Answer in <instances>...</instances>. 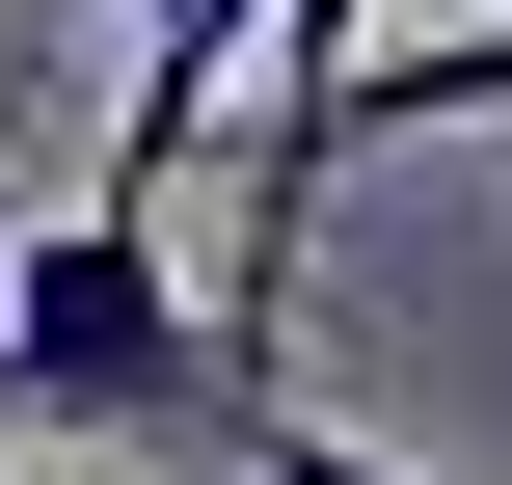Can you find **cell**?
I'll use <instances>...</instances> for the list:
<instances>
[{
	"label": "cell",
	"instance_id": "1",
	"mask_svg": "<svg viewBox=\"0 0 512 485\" xmlns=\"http://www.w3.org/2000/svg\"><path fill=\"white\" fill-rule=\"evenodd\" d=\"M243 405H297V351L216 324V270L135 189L0 243V432H54V459H243Z\"/></svg>",
	"mask_w": 512,
	"mask_h": 485
},
{
	"label": "cell",
	"instance_id": "2",
	"mask_svg": "<svg viewBox=\"0 0 512 485\" xmlns=\"http://www.w3.org/2000/svg\"><path fill=\"white\" fill-rule=\"evenodd\" d=\"M378 54V0H270V162H243V270L216 324H297V216H324V81Z\"/></svg>",
	"mask_w": 512,
	"mask_h": 485
},
{
	"label": "cell",
	"instance_id": "3",
	"mask_svg": "<svg viewBox=\"0 0 512 485\" xmlns=\"http://www.w3.org/2000/svg\"><path fill=\"white\" fill-rule=\"evenodd\" d=\"M243 485H432V459H378V432H324V405H243Z\"/></svg>",
	"mask_w": 512,
	"mask_h": 485
}]
</instances>
